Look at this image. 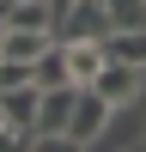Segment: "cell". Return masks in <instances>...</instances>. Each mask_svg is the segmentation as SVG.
<instances>
[{"mask_svg":"<svg viewBox=\"0 0 146 152\" xmlns=\"http://www.w3.org/2000/svg\"><path fill=\"white\" fill-rule=\"evenodd\" d=\"M140 152H146V146H140Z\"/></svg>","mask_w":146,"mask_h":152,"instance_id":"obj_15","label":"cell"},{"mask_svg":"<svg viewBox=\"0 0 146 152\" xmlns=\"http://www.w3.org/2000/svg\"><path fill=\"white\" fill-rule=\"evenodd\" d=\"M110 61H128V67H146V31H110L104 37Z\"/></svg>","mask_w":146,"mask_h":152,"instance_id":"obj_8","label":"cell"},{"mask_svg":"<svg viewBox=\"0 0 146 152\" xmlns=\"http://www.w3.org/2000/svg\"><path fill=\"white\" fill-rule=\"evenodd\" d=\"M31 152H85L73 134H31Z\"/></svg>","mask_w":146,"mask_h":152,"instance_id":"obj_13","label":"cell"},{"mask_svg":"<svg viewBox=\"0 0 146 152\" xmlns=\"http://www.w3.org/2000/svg\"><path fill=\"white\" fill-rule=\"evenodd\" d=\"M67 49V73H73V85H91L97 73H104V43H61Z\"/></svg>","mask_w":146,"mask_h":152,"instance_id":"obj_7","label":"cell"},{"mask_svg":"<svg viewBox=\"0 0 146 152\" xmlns=\"http://www.w3.org/2000/svg\"><path fill=\"white\" fill-rule=\"evenodd\" d=\"M116 31H146V0H104Z\"/></svg>","mask_w":146,"mask_h":152,"instance_id":"obj_11","label":"cell"},{"mask_svg":"<svg viewBox=\"0 0 146 152\" xmlns=\"http://www.w3.org/2000/svg\"><path fill=\"white\" fill-rule=\"evenodd\" d=\"M0 49H6V18H0Z\"/></svg>","mask_w":146,"mask_h":152,"instance_id":"obj_14","label":"cell"},{"mask_svg":"<svg viewBox=\"0 0 146 152\" xmlns=\"http://www.w3.org/2000/svg\"><path fill=\"white\" fill-rule=\"evenodd\" d=\"M36 104H43V85H12V91H0V122L18 134H36Z\"/></svg>","mask_w":146,"mask_h":152,"instance_id":"obj_4","label":"cell"},{"mask_svg":"<svg viewBox=\"0 0 146 152\" xmlns=\"http://www.w3.org/2000/svg\"><path fill=\"white\" fill-rule=\"evenodd\" d=\"M49 43H55V31H6V49H0V55L31 61V67H36V55H43Z\"/></svg>","mask_w":146,"mask_h":152,"instance_id":"obj_10","label":"cell"},{"mask_svg":"<svg viewBox=\"0 0 146 152\" xmlns=\"http://www.w3.org/2000/svg\"><path fill=\"white\" fill-rule=\"evenodd\" d=\"M73 104H79V85H49L43 104H36V134H67Z\"/></svg>","mask_w":146,"mask_h":152,"instance_id":"obj_5","label":"cell"},{"mask_svg":"<svg viewBox=\"0 0 146 152\" xmlns=\"http://www.w3.org/2000/svg\"><path fill=\"white\" fill-rule=\"evenodd\" d=\"M140 73H146V67H128V61H104V73L91 79V91L104 97V104H134V97H140Z\"/></svg>","mask_w":146,"mask_h":152,"instance_id":"obj_3","label":"cell"},{"mask_svg":"<svg viewBox=\"0 0 146 152\" xmlns=\"http://www.w3.org/2000/svg\"><path fill=\"white\" fill-rule=\"evenodd\" d=\"M31 79H36V67H31V61L0 55V91H12V85H31Z\"/></svg>","mask_w":146,"mask_h":152,"instance_id":"obj_12","label":"cell"},{"mask_svg":"<svg viewBox=\"0 0 146 152\" xmlns=\"http://www.w3.org/2000/svg\"><path fill=\"white\" fill-rule=\"evenodd\" d=\"M36 85H43V91H49V85H73V73H67V49H61V37H55V43L43 49V55H36Z\"/></svg>","mask_w":146,"mask_h":152,"instance_id":"obj_9","label":"cell"},{"mask_svg":"<svg viewBox=\"0 0 146 152\" xmlns=\"http://www.w3.org/2000/svg\"><path fill=\"white\" fill-rule=\"evenodd\" d=\"M110 31H116V24H110V6H104V0H73V6L61 12V24H55L61 43H104Z\"/></svg>","mask_w":146,"mask_h":152,"instance_id":"obj_1","label":"cell"},{"mask_svg":"<svg viewBox=\"0 0 146 152\" xmlns=\"http://www.w3.org/2000/svg\"><path fill=\"white\" fill-rule=\"evenodd\" d=\"M110 110H116V104H104L91 85H79V104H73V122H67V134H73L79 146H91L97 134L110 128Z\"/></svg>","mask_w":146,"mask_h":152,"instance_id":"obj_2","label":"cell"},{"mask_svg":"<svg viewBox=\"0 0 146 152\" xmlns=\"http://www.w3.org/2000/svg\"><path fill=\"white\" fill-rule=\"evenodd\" d=\"M0 18L6 31H55V0H0Z\"/></svg>","mask_w":146,"mask_h":152,"instance_id":"obj_6","label":"cell"}]
</instances>
